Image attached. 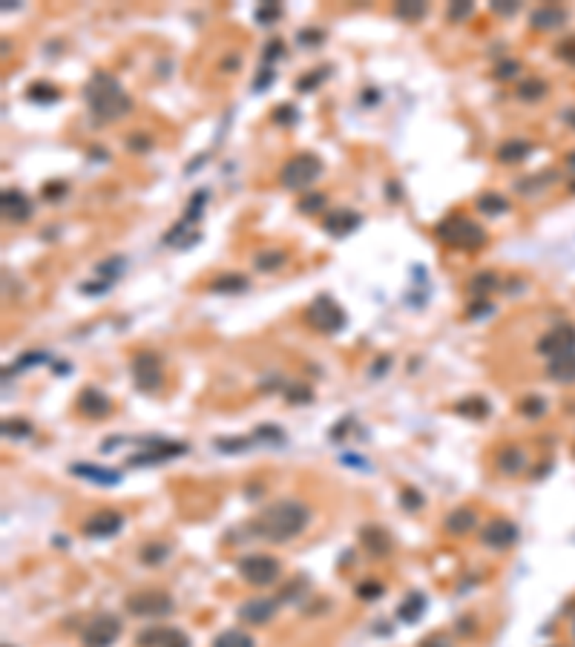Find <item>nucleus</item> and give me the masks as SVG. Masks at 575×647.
<instances>
[{
  "instance_id": "obj_6",
  "label": "nucleus",
  "mask_w": 575,
  "mask_h": 647,
  "mask_svg": "<svg viewBox=\"0 0 575 647\" xmlns=\"http://www.w3.org/2000/svg\"><path fill=\"white\" fill-rule=\"evenodd\" d=\"M130 374H133V383L138 392L144 394H155L158 388L164 383V365H162V357H158L155 351H138L133 363H130Z\"/></svg>"
},
{
  "instance_id": "obj_23",
  "label": "nucleus",
  "mask_w": 575,
  "mask_h": 647,
  "mask_svg": "<svg viewBox=\"0 0 575 647\" xmlns=\"http://www.w3.org/2000/svg\"><path fill=\"white\" fill-rule=\"evenodd\" d=\"M530 141H523V138H506L498 150H495V158L501 161V165H518V161H523L526 156H530Z\"/></svg>"
},
{
  "instance_id": "obj_31",
  "label": "nucleus",
  "mask_w": 575,
  "mask_h": 647,
  "mask_svg": "<svg viewBox=\"0 0 575 647\" xmlns=\"http://www.w3.org/2000/svg\"><path fill=\"white\" fill-rule=\"evenodd\" d=\"M210 647H257V641L245 630H225V633H219L213 639Z\"/></svg>"
},
{
  "instance_id": "obj_29",
  "label": "nucleus",
  "mask_w": 575,
  "mask_h": 647,
  "mask_svg": "<svg viewBox=\"0 0 575 647\" xmlns=\"http://www.w3.org/2000/svg\"><path fill=\"white\" fill-rule=\"evenodd\" d=\"M164 242H167V245H175V248H190L193 242H199V233H196L193 228H190V222H184V219H182L179 224H175V228H170V231H167Z\"/></svg>"
},
{
  "instance_id": "obj_42",
  "label": "nucleus",
  "mask_w": 575,
  "mask_h": 647,
  "mask_svg": "<svg viewBox=\"0 0 575 647\" xmlns=\"http://www.w3.org/2000/svg\"><path fill=\"white\" fill-rule=\"evenodd\" d=\"M127 150H133V153H150V150H153V138L144 136V133H133L130 138H127Z\"/></svg>"
},
{
  "instance_id": "obj_51",
  "label": "nucleus",
  "mask_w": 575,
  "mask_h": 647,
  "mask_svg": "<svg viewBox=\"0 0 575 647\" xmlns=\"http://www.w3.org/2000/svg\"><path fill=\"white\" fill-rule=\"evenodd\" d=\"M518 9H521V3H515V0H492V12H495V14H503V18L515 14Z\"/></svg>"
},
{
  "instance_id": "obj_11",
  "label": "nucleus",
  "mask_w": 575,
  "mask_h": 647,
  "mask_svg": "<svg viewBox=\"0 0 575 647\" xmlns=\"http://www.w3.org/2000/svg\"><path fill=\"white\" fill-rule=\"evenodd\" d=\"M276 610H279L276 598H248V602L239 607L236 616H239V622H245V624L262 627V624H268V622H274Z\"/></svg>"
},
{
  "instance_id": "obj_16",
  "label": "nucleus",
  "mask_w": 575,
  "mask_h": 647,
  "mask_svg": "<svg viewBox=\"0 0 575 647\" xmlns=\"http://www.w3.org/2000/svg\"><path fill=\"white\" fill-rule=\"evenodd\" d=\"M323 228L331 236H348L360 228V213H354V210H348V207H337L323 219Z\"/></svg>"
},
{
  "instance_id": "obj_26",
  "label": "nucleus",
  "mask_w": 575,
  "mask_h": 647,
  "mask_svg": "<svg viewBox=\"0 0 575 647\" xmlns=\"http://www.w3.org/2000/svg\"><path fill=\"white\" fill-rule=\"evenodd\" d=\"M475 210H481V213H486V216H503L506 210H509V202H506V196H501V193L486 190V193L477 196Z\"/></svg>"
},
{
  "instance_id": "obj_33",
  "label": "nucleus",
  "mask_w": 575,
  "mask_h": 647,
  "mask_svg": "<svg viewBox=\"0 0 575 647\" xmlns=\"http://www.w3.org/2000/svg\"><path fill=\"white\" fill-rule=\"evenodd\" d=\"M518 98L521 101H526V104H532V101H541L547 95V84L541 78H526V81H521L518 84Z\"/></svg>"
},
{
  "instance_id": "obj_8",
  "label": "nucleus",
  "mask_w": 575,
  "mask_h": 647,
  "mask_svg": "<svg viewBox=\"0 0 575 647\" xmlns=\"http://www.w3.org/2000/svg\"><path fill=\"white\" fill-rule=\"evenodd\" d=\"M127 610L138 619H162L173 613V598L164 590H141L127 598Z\"/></svg>"
},
{
  "instance_id": "obj_41",
  "label": "nucleus",
  "mask_w": 575,
  "mask_h": 647,
  "mask_svg": "<svg viewBox=\"0 0 575 647\" xmlns=\"http://www.w3.org/2000/svg\"><path fill=\"white\" fill-rule=\"evenodd\" d=\"M285 400L302 406V403H311V400H314V392H311L308 385H285Z\"/></svg>"
},
{
  "instance_id": "obj_37",
  "label": "nucleus",
  "mask_w": 575,
  "mask_h": 647,
  "mask_svg": "<svg viewBox=\"0 0 575 647\" xmlns=\"http://www.w3.org/2000/svg\"><path fill=\"white\" fill-rule=\"evenodd\" d=\"M328 207V196L325 193H305L299 202H296V210L299 213H305V216H311V213H319V210H325Z\"/></svg>"
},
{
  "instance_id": "obj_58",
  "label": "nucleus",
  "mask_w": 575,
  "mask_h": 647,
  "mask_svg": "<svg viewBox=\"0 0 575 647\" xmlns=\"http://www.w3.org/2000/svg\"><path fill=\"white\" fill-rule=\"evenodd\" d=\"M521 412L538 414V412H544V403H541V400H523V403H521Z\"/></svg>"
},
{
  "instance_id": "obj_61",
  "label": "nucleus",
  "mask_w": 575,
  "mask_h": 647,
  "mask_svg": "<svg viewBox=\"0 0 575 647\" xmlns=\"http://www.w3.org/2000/svg\"><path fill=\"white\" fill-rule=\"evenodd\" d=\"M397 187H400L397 182H389V196H391V199H397V196H400V190H397Z\"/></svg>"
},
{
  "instance_id": "obj_46",
  "label": "nucleus",
  "mask_w": 575,
  "mask_h": 647,
  "mask_svg": "<svg viewBox=\"0 0 575 647\" xmlns=\"http://www.w3.org/2000/svg\"><path fill=\"white\" fill-rule=\"evenodd\" d=\"M400 504L409 509V512H417L420 507H423V495L417 492V489H403V495H400Z\"/></svg>"
},
{
  "instance_id": "obj_12",
  "label": "nucleus",
  "mask_w": 575,
  "mask_h": 647,
  "mask_svg": "<svg viewBox=\"0 0 575 647\" xmlns=\"http://www.w3.org/2000/svg\"><path fill=\"white\" fill-rule=\"evenodd\" d=\"M121 527H124V515H118L113 509H101V512L89 515L84 521V535H89V538H113L121 532Z\"/></svg>"
},
{
  "instance_id": "obj_28",
  "label": "nucleus",
  "mask_w": 575,
  "mask_h": 647,
  "mask_svg": "<svg viewBox=\"0 0 575 647\" xmlns=\"http://www.w3.org/2000/svg\"><path fill=\"white\" fill-rule=\"evenodd\" d=\"M423 610H426V595L414 590V593H409L406 602H403L400 607H397V616L411 624V622H417V619L423 616Z\"/></svg>"
},
{
  "instance_id": "obj_35",
  "label": "nucleus",
  "mask_w": 575,
  "mask_h": 647,
  "mask_svg": "<svg viewBox=\"0 0 575 647\" xmlns=\"http://www.w3.org/2000/svg\"><path fill=\"white\" fill-rule=\"evenodd\" d=\"M167 555H170V547H167V544H158V541L144 544V547H141V553H138L141 564H150V567H155V564H164V561H167Z\"/></svg>"
},
{
  "instance_id": "obj_56",
  "label": "nucleus",
  "mask_w": 575,
  "mask_h": 647,
  "mask_svg": "<svg viewBox=\"0 0 575 647\" xmlns=\"http://www.w3.org/2000/svg\"><path fill=\"white\" fill-rule=\"evenodd\" d=\"M282 41L279 38H274V41H270L268 43V50H265V61H276V58H282Z\"/></svg>"
},
{
  "instance_id": "obj_55",
  "label": "nucleus",
  "mask_w": 575,
  "mask_h": 647,
  "mask_svg": "<svg viewBox=\"0 0 575 647\" xmlns=\"http://www.w3.org/2000/svg\"><path fill=\"white\" fill-rule=\"evenodd\" d=\"M3 434H23V438H26V434H32V426L21 423V420H18V423H3Z\"/></svg>"
},
{
  "instance_id": "obj_4",
  "label": "nucleus",
  "mask_w": 575,
  "mask_h": 647,
  "mask_svg": "<svg viewBox=\"0 0 575 647\" xmlns=\"http://www.w3.org/2000/svg\"><path fill=\"white\" fill-rule=\"evenodd\" d=\"M323 176V161L314 153H296L282 165L279 184L285 190H311V184Z\"/></svg>"
},
{
  "instance_id": "obj_20",
  "label": "nucleus",
  "mask_w": 575,
  "mask_h": 647,
  "mask_svg": "<svg viewBox=\"0 0 575 647\" xmlns=\"http://www.w3.org/2000/svg\"><path fill=\"white\" fill-rule=\"evenodd\" d=\"M69 472L78 475V478H87V480H95V483H104V487H116L121 480V475L116 469H101V466H92V463H72Z\"/></svg>"
},
{
  "instance_id": "obj_50",
  "label": "nucleus",
  "mask_w": 575,
  "mask_h": 647,
  "mask_svg": "<svg viewBox=\"0 0 575 647\" xmlns=\"http://www.w3.org/2000/svg\"><path fill=\"white\" fill-rule=\"evenodd\" d=\"M248 446H250L248 438H221V441H216V449H221V452H239V449H248Z\"/></svg>"
},
{
  "instance_id": "obj_13",
  "label": "nucleus",
  "mask_w": 575,
  "mask_h": 647,
  "mask_svg": "<svg viewBox=\"0 0 575 647\" xmlns=\"http://www.w3.org/2000/svg\"><path fill=\"white\" fill-rule=\"evenodd\" d=\"M481 541L492 549H509L518 541V527L512 521H506V518H495V521H489L481 529Z\"/></svg>"
},
{
  "instance_id": "obj_5",
  "label": "nucleus",
  "mask_w": 575,
  "mask_h": 647,
  "mask_svg": "<svg viewBox=\"0 0 575 647\" xmlns=\"http://www.w3.org/2000/svg\"><path fill=\"white\" fill-rule=\"evenodd\" d=\"M239 575H242L250 587H270L279 581L282 564L268 553H250L239 561Z\"/></svg>"
},
{
  "instance_id": "obj_25",
  "label": "nucleus",
  "mask_w": 575,
  "mask_h": 647,
  "mask_svg": "<svg viewBox=\"0 0 575 647\" xmlns=\"http://www.w3.org/2000/svg\"><path fill=\"white\" fill-rule=\"evenodd\" d=\"M550 377L558 380V383H572L575 380V351H567L561 357L550 360Z\"/></svg>"
},
{
  "instance_id": "obj_34",
  "label": "nucleus",
  "mask_w": 575,
  "mask_h": 647,
  "mask_svg": "<svg viewBox=\"0 0 575 647\" xmlns=\"http://www.w3.org/2000/svg\"><path fill=\"white\" fill-rule=\"evenodd\" d=\"M26 95H29L32 101L50 104V101H58V98H61V89H58L55 84H50V81H35V84L26 89Z\"/></svg>"
},
{
  "instance_id": "obj_39",
  "label": "nucleus",
  "mask_w": 575,
  "mask_h": 647,
  "mask_svg": "<svg viewBox=\"0 0 575 647\" xmlns=\"http://www.w3.org/2000/svg\"><path fill=\"white\" fill-rule=\"evenodd\" d=\"M472 12H475V3H469V0H457V3H449L446 18H449L452 23H463L466 18H472Z\"/></svg>"
},
{
  "instance_id": "obj_21",
  "label": "nucleus",
  "mask_w": 575,
  "mask_h": 647,
  "mask_svg": "<svg viewBox=\"0 0 575 647\" xmlns=\"http://www.w3.org/2000/svg\"><path fill=\"white\" fill-rule=\"evenodd\" d=\"M564 21H567V12L561 6H541V9L532 12V18H530L532 29H541V32H552L558 26H564Z\"/></svg>"
},
{
  "instance_id": "obj_10",
  "label": "nucleus",
  "mask_w": 575,
  "mask_h": 647,
  "mask_svg": "<svg viewBox=\"0 0 575 647\" xmlns=\"http://www.w3.org/2000/svg\"><path fill=\"white\" fill-rule=\"evenodd\" d=\"M538 351L547 354L550 360L561 357L567 351H575V328L572 326H555L538 339Z\"/></svg>"
},
{
  "instance_id": "obj_40",
  "label": "nucleus",
  "mask_w": 575,
  "mask_h": 647,
  "mask_svg": "<svg viewBox=\"0 0 575 647\" xmlns=\"http://www.w3.org/2000/svg\"><path fill=\"white\" fill-rule=\"evenodd\" d=\"M279 18H282V6L276 3V0H270V3H265V6L257 9V23H262V26L276 23Z\"/></svg>"
},
{
  "instance_id": "obj_60",
  "label": "nucleus",
  "mask_w": 575,
  "mask_h": 647,
  "mask_svg": "<svg viewBox=\"0 0 575 647\" xmlns=\"http://www.w3.org/2000/svg\"><path fill=\"white\" fill-rule=\"evenodd\" d=\"M457 630H460V633H469V630L475 633V619H460V622H457Z\"/></svg>"
},
{
  "instance_id": "obj_14",
  "label": "nucleus",
  "mask_w": 575,
  "mask_h": 647,
  "mask_svg": "<svg viewBox=\"0 0 575 647\" xmlns=\"http://www.w3.org/2000/svg\"><path fill=\"white\" fill-rule=\"evenodd\" d=\"M0 207H3V216L9 219V222H14V224H21V222H29L32 219V199L26 196L23 190H14V187H9V190H3V196H0Z\"/></svg>"
},
{
  "instance_id": "obj_15",
  "label": "nucleus",
  "mask_w": 575,
  "mask_h": 647,
  "mask_svg": "<svg viewBox=\"0 0 575 647\" xmlns=\"http://www.w3.org/2000/svg\"><path fill=\"white\" fill-rule=\"evenodd\" d=\"M138 647H190V639L175 627H150L138 633Z\"/></svg>"
},
{
  "instance_id": "obj_32",
  "label": "nucleus",
  "mask_w": 575,
  "mask_h": 647,
  "mask_svg": "<svg viewBox=\"0 0 575 647\" xmlns=\"http://www.w3.org/2000/svg\"><path fill=\"white\" fill-rule=\"evenodd\" d=\"M285 262H288V251H282V248H274V251H262V253H257V259H253V265H257L259 271H265V273H270V271H279Z\"/></svg>"
},
{
  "instance_id": "obj_17",
  "label": "nucleus",
  "mask_w": 575,
  "mask_h": 647,
  "mask_svg": "<svg viewBox=\"0 0 575 647\" xmlns=\"http://www.w3.org/2000/svg\"><path fill=\"white\" fill-rule=\"evenodd\" d=\"M360 544H362V549L369 555H374V558H386L389 553H391V535L382 527H362L360 529Z\"/></svg>"
},
{
  "instance_id": "obj_47",
  "label": "nucleus",
  "mask_w": 575,
  "mask_h": 647,
  "mask_svg": "<svg viewBox=\"0 0 575 647\" xmlns=\"http://www.w3.org/2000/svg\"><path fill=\"white\" fill-rule=\"evenodd\" d=\"M270 118H274L276 124H282V127H285V124H294V121H296V109H294L291 104H282V107H276L274 112H270Z\"/></svg>"
},
{
  "instance_id": "obj_27",
  "label": "nucleus",
  "mask_w": 575,
  "mask_h": 647,
  "mask_svg": "<svg viewBox=\"0 0 575 647\" xmlns=\"http://www.w3.org/2000/svg\"><path fill=\"white\" fill-rule=\"evenodd\" d=\"M394 14L400 21L417 23L428 14V3H423V0H400V3H394Z\"/></svg>"
},
{
  "instance_id": "obj_24",
  "label": "nucleus",
  "mask_w": 575,
  "mask_h": 647,
  "mask_svg": "<svg viewBox=\"0 0 575 647\" xmlns=\"http://www.w3.org/2000/svg\"><path fill=\"white\" fill-rule=\"evenodd\" d=\"M248 285L250 282L245 273H221L210 282V290L213 294H242V290H248Z\"/></svg>"
},
{
  "instance_id": "obj_19",
  "label": "nucleus",
  "mask_w": 575,
  "mask_h": 647,
  "mask_svg": "<svg viewBox=\"0 0 575 647\" xmlns=\"http://www.w3.org/2000/svg\"><path fill=\"white\" fill-rule=\"evenodd\" d=\"M443 527H446V532H452V535H469V532L477 527V515L469 507H457V509H452L449 515H446Z\"/></svg>"
},
{
  "instance_id": "obj_49",
  "label": "nucleus",
  "mask_w": 575,
  "mask_h": 647,
  "mask_svg": "<svg viewBox=\"0 0 575 647\" xmlns=\"http://www.w3.org/2000/svg\"><path fill=\"white\" fill-rule=\"evenodd\" d=\"M296 41H299L302 46H308V43H311V46H316V43H323V41H325V32H323V29H302L299 35H296Z\"/></svg>"
},
{
  "instance_id": "obj_36",
  "label": "nucleus",
  "mask_w": 575,
  "mask_h": 647,
  "mask_svg": "<svg viewBox=\"0 0 575 647\" xmlns=\"http://www.w3.org/2000/svg\"><path fill=\"white\" fill-rule=\"evenodd\" d=\"M455 412L457 414H466V417H477V420H481V417H486L489 414V403L484 400V397H466V400H460L457 403V406H455Z\"/></svg>"
},
{
  "instance_id": "obj_44",
  "label": "nucleus",
  "mask_w": 575,
  "mask_h": 647,
  "mask_svg": "<svg viewBox=\"0 0 575 647\" xmlns=\"http://www.w3.org/2000/svg\"><path fill=\"white\" fill-rule=\"evenodd\" d=\"M521 72V63L518 61H501L498 63V67H495V78H498V81H509V78H515Z\"/></svg>"
},
{
  "instance_id": "obj_48",
  "label": "nucleus",
  "mask_w": 575,
  "mask_h": 647,
  "mask_svg": "<svg viewBox=\"0 0 575 647\" xmlns=\"http://www.w3.org/2000/svg\"><path fill=\"white\" fill-rule=\"evenodd\" d=\"M357 595L365 598V602H371V598L382 595V584L380 581H362V584H357Z\"/></svg>"
},
{
  "instance_id": "obj_62",
  "label": "nucleus",
  "mask_w": 575,
  "mask_h": 647,
  "mask_svg": "<svg viewBox=\"0 0 575 647\" xmlns=\"http://www.w3.org/2000/svg\"><path fill=\"white\" fill-rule=\"evenodd\" d=\"M567 161H569V165L575 167V153H569V156H567Z\"/></svg>"
},
{
  "instance_id": "obj_57",
  "label": "nucleus",
  "mask_w": 575,
  "mask_h": 647,
  "mask_svg": "<svg viewBox=\"0 0 575 647\" xmlns=\"http://www.w3.org/2000/svg\"><path fill=\"white\" fill-rule=\"evenodd\" d=\"M489 311H492V302H486V299H477L475 305H469V317H484Z\"/></svg>"
},
{
  "instance_id": "obj_22",
  "label": "nucleus",
  "mask_w": 575,
  "mask_h": 647,
  "mask_svg": "<svg viewBox=\"0 0 575 647\" xmlns=\"http://www.w3.org/2000/svg\"><path fill=\"white\" fill-rule=\"evenodd\" d=\"M495 466H498L503 475H518L526 469V455L518 446H503L498 455H495Z\"/></svg>"
},
{
  "instance_id": "obj_52",
  "label": "nucleus",
  "mask_w": 575,
  "mask_h": 647,
  "mask_svg": "<svg viewBox=\"0 0 575 647\" xmlns=\"http://www.w3.org/2000/svg\"><path fill=\"white\" fill-rule=\"evenodd\" d=\"M558 58L567 61V63H575V35L558 43Z\"/></svg>"
},
{
  "instance_id": "obj_59",
  "label": "nucleus",
  "mask_w": 575,
  "mask_h": 647,
  "mask_svg": "<svg viewBox=\"0 0 575 647\" xmlns=\"http://www.w3.org/2000/svg\"><path fill=\"white\" fill-rule=\"evenodd\" d=\"M270 81H274V72H270V70L265 67V70L259 72V78H257V84H253V89H257V92H259L262 87H268V84H270Z\"/></svg>"
},
{
  "instance_id": "obj_30",
  "label": "nucleus",
  "mask_w": 575,
  "mask_h": 647,
  "mask_svg": "<svg viewBox=\"0 0 575 647\" xmlns=\"http://www.w3.org/2000/svg\"><path fill=\"white\" fill-rule=\"evenodd\" d=\"M501 288V277L495 271H481L477 277H472V282H469V294H475V297H486V294H492V290H498Z\"/></svg>"
},
{
  "instance_id": "obj_9",
  "label": "nucleus",
  "mask_w": 575,
  "mask_h": 647,
  "mask_svg": "<svg viewBox=\"0 0 575 647\" xmlns=\"http://www.w3.org/2000/svg\"><path fill=\"white\" fill-rule=\"evenodd\" d=\"M118 636H121L118 616H113V613H101V616L87 622L81 641H84V647H113L118 641Z\"/></svg>"
},
{
  "instance_id": "obj_3",
  "label": "nucleus",
  "mask_w": 575,
  "mask_h": 647,
  "mask_svg": "<svg viewBox=\"0 0 575 647\" xmlns=\"http://www.w3.org/2000/svg\"><path fill=\"white\" fill-rule=\"evenodd\" d=\"M435 233L440 242H446L449 248H457V251H481L486 245V231L463 213L446 216L435 228Z\"/></svg>"
},
{
  "instance_id": "obj_18",
  "label": "nucleus",
  "mask_w": 575,
  "mask_h": 647,
  "mask_svg": "<svg viewBox=\"0 0 575 647\" xmlns=\"http://www.w3.org/2000/svg\"><path fill=\"white\" fill-rule=\"evenodd\" d=\"M78 409H81L87 417L92 420H98V417H107L109 409H113V403H109V397L104 392H98V388H84L81 397H78Z\"/></svg>"
},
{
  "instance_id": "obj_7",
  "label": "nucleus",
  "mask_w": 575,
  "mask_h": 647,
  "mask_svg": "<svg viewBox=\"0 0 575 647\" xmlns=\"http://www.w3.org/2000/svg\"><path fill=\"white\" fill-rule=\"evenodd\" d=\"M308 326L316 328L319 334H337L345 328V311L334 302L328 294H319L305 311Z\"/></svg>"
},
{
  "instance_id": "obj_53",
  "label": "nucleus",
  "mask_w": 575,
  "mask_h": 647,
  "mask_svg": "<svg viewBox=\"0 0 575 647\" xmlns=\"http://www.w3.org/2000/svg\"><path fill=\"white\" fill-rule=\"evenodd\" d=\"M417 647H452V639L446 636V633H431V636H426Z\"/></svg>"
},
{
  "instance_id": "obj_45",
  "label": "nucleus",
  "mask_w": 575,
  "mask_h": 647,
  "mask_svg": "<svg viewBox=\"0 0 575 647\" xmlns=\"http://www.w3.org/2000/svg\"><path fill=\"white\" fill-rule=\"evenodd\" d=\"M121 268H124V259L121 256H116V259H109V262H104V265H98V273L107 279V282H113L118 273H121Z\"/></svg>"
},
{
  "instance_id": "obj_2",
  "label": "nucleus",
  "mask_w": 575,
  "mask_h": 647,
  "mask_svg": "<svg viewBox=\"0 0 575 647\" xmlns=\"http://www.w3.org/2000/svg\"><path fill=\"white\" fill-rule=\"evenodd\" d=\"M84 101L89 107V112L101 124H113L118 118H124L127 112L133 109V98L130 92L121 87V81L116 75H109L104 70L92 72V78L84 87Z\"/></svg>"
},
{
  "instance_id": "obj_43",
  "label": "nucleus",
  "mask_w": 575,
  "mask_h": 647,
  "mask_svg": "<svg viewBox=\"0 0 575 647\" xmlns=\"http://www.w3.org/2000/svg\"><path fill=\"white\" fill-rule=\"evenodd\" d=\"M204 202H207V193H204V190H199V196H193V199H190V204H187L184 222H190V224H193V222L202 216V207H204Z\"/></svg>"
},
{
  "instance_id": "obj_1",
  "label": "nucleus",
  "mask_w": 575,
  "mask_h": 647,
  "mask_svg": "<svg viewBox=\"0 0 575 647\" xmlns=\"http://www.w3.org/2000/svg\"><path fill=\"white\" fill-rule=\"evenodd\" d=\"M308 521H311V509L302 504V500H276V504L265 507L253 518L250 529L270 544H285V541H294L296 535H302Z\"/></svg>"
},
{
  "instance_id": "obj_54",
  "label": "nucleus",
  "mask_w": 575,
  "mask_h": 647,
  "mask_svg": "<svg viewBox=\"0 0 575 647\" xmlns=\"http://www.w3.org/2000/svg\"><path fill=\"white\" fill-rule=\"evenodd\" d=\"M63 193H67V184H63V182H50V184L43 187V196H46V199H61Z\"/></svg>"
},
{
  "instance_id": "obj_38",
  "label": "nucleus",
  "mask_w": 575,
  "mask_h": 647,
  "mask_svg": "<svg viewBox=\"0 0 575 647\" xmlns=\"http://www.w3.org/2000/svg\"><path fill=\"white\" fill-rule=\"evenodd\" d=\"M328 72H331V67H319V70H314V72H308V75H302L299 81H296V89L299 92H308V89H316L323 81L328 78Z\"/></svg>"
}]
</instances>
